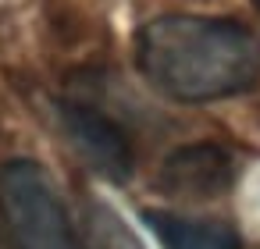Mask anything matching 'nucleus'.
I'll use <instances>...</instances> for the list:
<instances>
[{"mask_svg": "<svg viewBox=\"0 0 260 249\" xmlns=\"http://www.w3.org/2000/svg\"><path fill=\"white\" fill-rule=\"evenodd\" d=\"M136 64L157 93L178 103H210L239 96L260 79V43L228 18L164 15L139 29Z\"/></svg>", "mask_w": 260, "mask_h": 249, "instance_id": "f257e3e1", "label": "nucleus"}, {"mask_svg": "<svg viewBox=\"0 0 260 249\" xmlns=\"http://www.w3.org/2000/svg\"><path fill=\"white\" fill-rule=\"evenodd\" d=\"M0 214L11 249H79V231L50 174L32 160L0 167Z\"/></svg>", "mask_w": 260, "mask_h": 249, "instance_id": "f03ea898", "label": "nucleus"}, {"mask_svg": "<svg viewBox=\"0 0 260 249\" xmlns=\"http://www.w3.org/2000/svg\"><path fill=\"white\" fill-rule=\"evenodd\" d=\"M61 128L68 135V143L75 146V153L104 178H128L132 171V143L128 132L104 111L89 107V103H61Z\"/></svg>", "mask_w": 260, "mask_h": 249, "instance_id": "7ed1b4c3", "label": "nucleus"}, {"mask_svg": "<svg viewBox=\"0 0 260 249\" xmlns=\"http://www.w3.org/2000/svg\"><path fill=\"white\" fill-rule=\"evenodd\" d=\"M232 174H235L232 157L214 143H200L175 150L160 164V189L182 199H210L232 185Z\"/></svg>", "mask_w": 260, "mask_h": 249, "instance_id": "20e7f679", "label": "nucleus"}, {"mask_svg": "<svg viewBox=\"0 0 260 249\" xmlns=\"http://www.w3.org/2000/svg\"><path fill=\"white\" fill-rule=\"evenodd\" d=\"M146 224L157 231L164 249H242L239 231L224 221H196V217L146 210Z\"/></svg>", "mask_w": 260, "mask_h": 249, "instance_id": "39448f33", "label": "nucleus"}, {"mask_svg": "<svg viewBox=\"0 0 260 249\" xmlns=\"http://www.w3.org/2000/svg\"><path fill=\"white\" fill-rule=\"evenodd\" d=\"M79 249H143V242L114 206L86 199L79 214Z\"/></svg>", "mask_w": 260, "mask_h": 249, "instance_id": "423d86ee", "label": "nucleus"}]
</instances>
